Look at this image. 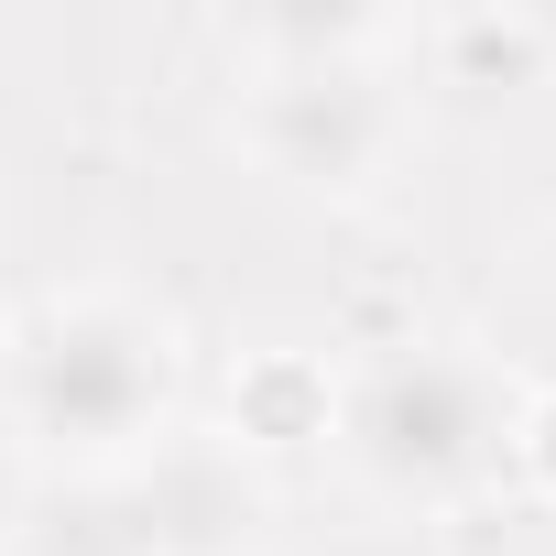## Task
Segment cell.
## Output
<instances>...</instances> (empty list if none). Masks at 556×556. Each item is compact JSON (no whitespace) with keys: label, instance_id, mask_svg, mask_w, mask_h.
I'll return each instance as SVG.
<instances>
[{"label":"cell","instance_id":"obj_1","mask_svg":"<svg viewBox=\"0 0 556 556\" xmlns=\"http://www.w3.org/2000/svg\"><path fill=\"white\" fill-rule=\"evenodd\" d=\"M175 393H186L175 328L142 295H110V285L12 317V350H0L12 437L66 480H110L153 437H175Z\"/></svg>","mask_w":556,"mask_h":556},{"label":"cell","instance_id":"obj_2","mask_svg":"<svg viewBox=\"0 0 556 556\" xmlns=\"http://www.w3.org/2000/svg\"><path fill=\"white\" fill-rule=\"evenodd\" d=\"M513 404H523V382L502 361L447 350V339H393L382 361H361L339 382L328 437H339V458L371 502L458 513L513 469Z\"/></svg>","mask_w":556,"mask_h":556},{"label":"cell","instance_id":"obj_3","mask_svg":"<svg viewBox=\"0 0 556 556\" xmlns=\"http://www.w3.org/2000/svg\"><path fill=\"white\" fill-rule=\"evenodd\" d=\"M240 153L295 197H361L404 153V99L382 66H251Z\"/></svg>","mask_w":556,"mask_h":556},{"label":"cell","instance_id":"obj_4","mask_svg":"<svg viewBox=\"0 0 556 556\" xmlns=\"http://www.w3.org/2000/svg\"><path fill=\"white\" fill-rule=\"evenodd\" d=\"M110 502L131 523V556H251L273 523L262 469L229 437H153L131 469H110Z\"/></svg>","mask_w":556,"mask_h":556},{"label":"cell","instance_id":"obj_5","mask_svg":"<svg viewBox=\"0 0 556 556\" xmlns=\"http://www.w3.org/2000/svg\"><path fill=\"white\" fill-rule=\"evenodd\" d=\"M339 415V382L317 350H251L229 371V447L240 458H273V447H317Z\"/></svg>","mask_w":556,"mask_h":556},{"label":"cell","instance_id":"obj_6","mask_svg":"<svg viewBox=\"0 0 556 556\" xmlns=\"http://www.w3.org/2000/svg\"><path fill=\"white\" fill-rule=\"evenodd\" d=\"M426 55H437L447 88H534L556 66V12H523V0H502V12H437Z\"/></svg>","mask_w":556,"mask_h":556},{"label":"cell","instance_id":"obj_7","mask_svg":"<svg viewBox=\"0 0 556 556\" xmlns=\"http://www.w3.org/2000/svg\"><path fill=\"white\" fill-rule=\"evenodd\" d=\"M415 23L404 12H317V0H285V12H251L240 55L251 66H382Z\"/></svg>","mask_w":556,"mask_h":556},{"label":"cell","instance_id":"obj_8","mask_svg":"<svg viewBox=\"0 0 556 556\" xmlns=\"http://www.w3.org/2000/svg\"><path fill=\"white\" fill-rule=\"evenodd\" d=\"M12 556H131V523H121L110 480H66V491H45V502L23 513Z\"/></svg>","mask_w":556,"mask_h":556},{"label":"cell","instance_id":"obj_9","mask_svg":"<svg viewBox=\"0 0 556 556\" xmlns=\"http://www.w3.org/2000/svg\"><path fill=\"white\" fill-rule=\"evenodd\" d=\"M513 480L534 502H556V382H523V404H513Z\"/></svg>","mask_w":556,"mask_h":556},{"label":"cell","instance_id":"obj_10","mask_svg":"<svg viewBox=\"0 0 556 556\" xmlns=\"http://www.w3.org/2000/svg\"><path fill=\"white\" fill-rule=\"evenodd\" d=\"M0 350H12V306H0Z\"/></svg>","mask_w":556,"mask_h":556},{"label":"cell","instance_id":"obj_11","mask_svg":"<svg viewBox=\"0 0 556 556\" xmlns=\"http://www.w3.org/2000/svg\"><path fill=\"white\" fill-rule=\"evenodd\" d=\"M0 513H12V480H0Z\"/></svg>","mask_w":556,"mask_h":556},{"label":"cell","instance_id":"obj_12","mask_svg":"<svg viewBox=\"0 0 556 556\" xmlns=\"http://www.w3.org/2000/svg\"><path fill=\"white\" fill-rule=\"evenodd\" d=\"M0 556H12V534H0Z\"/></svg>","mask_w":556,"mask_h":556}]
</instances>
